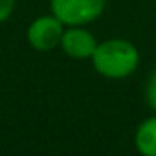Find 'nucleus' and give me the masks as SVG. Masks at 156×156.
<instances>
[{
  "label": "nucleus",
  "instance_id": "7ed1b4c3",
  "mask_svg": "<svg viewBox=\"0 0 156 156\" xmlns=\"http://www.w3.org/2000/svg\"><path fill=\"white\" fill-rule=\"evenodd\" d=\"M64 28L66 26L53 13L41 15L30 22V26L26 30V41L37 51H51V50L59 48Z\"/></svg>",
  "mask_w": 156,
  "mask_h": 156
},
{
  "label": "nucleus",
  "instance_id": "423d86ee",
  "mask_svg": "<svg viewBox=\"0 0 156 156\" xmlns=\"http://www.w3.org/2000/svg\"><path fill=\"white\" fill-rule=\"evenodd\" d=\"M145 99H147V105L156 112V68L151 72L149 79H147V85H145Z\"/></svg>",
  "mask_w": 156,
  "mask_h": 156
},
{
  "label": "nucleus",
  "instance_id": "f257e3e1",
  "mask_svg": "<svg viewBox=\"0 0 156 156\" xmlns=\"http://www.w3.org/2000/svg\"><path fill=\"white\" fill-rule=\"evenodd\" d=\"M94 70L107 79H127L140 66V50L127 39H107L98 42L90 57Z\"/></svg>",
  "mask_w": 156,
  "mask_h": 156
},
{
  "label": "nucleus",
  "instance_id": "f03ea898",
  "mask_svg": "<svg viewBox=\"0 0 156 156\" xmlns=\"http://www.w3.org/2000/svg\"><path fill=\"white\" fill-rule=\"evenodd\" d=\"M107 8V0H50L51 13L64 26H87L96 22Z\"/></svg>",
  "mask_w": 156,
  "mask_h": 156
},
{
  "label": "nucleus",
  "instance_id": "0eeeda50",
  "mask_svg": "<svg viewBox=\"0 0 156 156\" xmlns=\"http://www.w3.org/2000/svg\"><path fill=\"white\" fill-rule=\"evenodd\" d=\"M15 9V0H0V24L6 22Z\"/></svg>",
  "mask_w": 156,
  "mask_h": 156
},
{
  "label": "nucleus",
  "instance_id": "39448f33",
  "mask_svg": "<svg viewBox=\"0 0 156 156\" xmlns=\"http://www.w3.org/2000/svg\"><path fill=\"white\" fill-rule=\"evenodd\" d=\"M134 147L143 156H156V114L145 118L134 132Z\"/></svg>",
  "mask_w": 156,
  "mask_h": 156
},
{
  "label": "nucleus",
  "instance_id": "20e7f679",
  "mask_svg": "<svg viewBox=\"0 0 156 156\" xmlns=\"http://www.w3.org/2000/svg\"><path fill=\"white\" fill-rule=\"evenodd\" d=\"M96 46H98L96 35L85 26H66L59 44L62 53L75 61L90 59L92 53L96 51Z\"/></svg>",
  "mask_w": 156,
  "mask_h": 156
}]
</instances>
